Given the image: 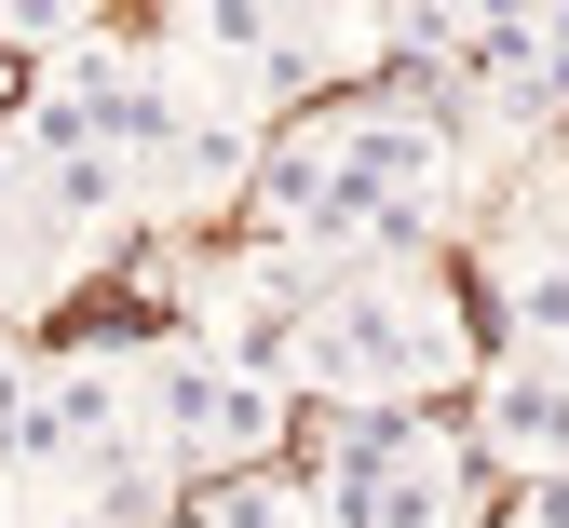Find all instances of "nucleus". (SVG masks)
<instances>
[{"label":"nucleus","instance_id":"1","mask_svg":"<svg viewBox=\"0 0 569 528\" xmlns=\"http://www.w3.org/2000/svg\"><path fill=\"white\" fill-rule=\"evenodd\" d=\"M299 380H326L352 407H407V393L461 380V326H448V298L393 258L367 285H326V312L299 326Z\"/></svg>","mask_w":569,"mask_h":528},{"label":"nucleus","instance_id":"2","mask_svg":"<svg viewBox=\"0 0 569 528\" xmlns=\"http://www.w3.org/2000/svg\"><path fill=\"white\" fill-rule=\"evenodd\" d=\"M136 393H150L136 420H150V447H163L177 475H190V461H258V447L284 434V393L244 380L231 352H150V366H136Z\"/></svg>","mask_w":569,"mask_h":528},{"label":"nucleus","instance_id":"3","mask_svg":"<svg viewBox=\"0 0 569 528\" xmlns=\"http://www.w3.org/2000/svg\"><path fill=\"white\" fill-rule=\"evenodd\" d=\"M475 434L502 447V461H529V475H569V380H556L542 352L488 366V393H475Z\"/></svg>","mask_w":569,"mask_h":528},{"label":"nucleus","instance_id":"4","mask_svg":"<svg viewBox=\"0 0 569 528\" xmlns=\"http://www.w3.org/2000/svg\"><path fill=\"white\" fill-rule=\"evenodd\" d=\"M461 82H475V96H488V109H502V122H516V136H529V122H556V109H569V96H556V82H542V14H461Z\"/></svg>","mask_w":569,"mask_h":528},{"label":"nucleus","instance_id":"5","mask_svg":"<svg viewBox=\"0 0 569 528\" xmlns=\"http://www.w3.org/2000/svg\"><path fill=\"white\" fill-rule=\"evenodd\" d=\"M516 326H529L542 352L569 339V258H516Z\"/></svg>","mask_w":569,"mask_h":528},{"label":"nucleus","instance_id":"6","mask_svg":"<svg viewBox=\"0 0 569 528\" xmlns=\"http://www.w3.org/2000/svg\"><path fill=\"white\" fill-rule=\"evenodd\" d=\"M542 82L569 96V14H542Z\"/></svg>","mask_w":569,"mask_h":528},{"label":"nucleus","instance_id":"7","mask_svg":"<svg viewBox=\"0 0 569 528\" xmlns=\"http://www.w3.org/2000/svg\"><path fill=\"white\" fill-rule=\"evenodd\" d=\"M54 528H109V515H82V501H68V515H54Z\"/></svg>","mask_w":569,"mask_h":528}]
</instances>
